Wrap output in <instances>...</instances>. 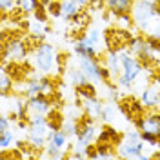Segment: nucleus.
I'll list each match as a JSON object with an SVG mask.
<instances>
[{
	"label": "nucleus",
	"instance_id": "1",
	"mask_svg": "<svg viewBox=\"0 0 160 160\" xmlns=\"http://www.w3.org/2000/svg\"><path fill=\"white\" fill-rule=\"evenodd\" d=\"M131 18L142 33H146V37L160 38V11L157 4L148 0H133Z\"/></svg>",
	"mask_w": 160,
	"mask_h": 160
},
{
	"label": "nucleus",
	"instance_id": "2",
	"mask_svg": "<svg viewBox=\"0 0 160 160\" xmlns=\"http://www.w3.org/2000/svg\"><path fill=\"white\" fill-rule=\"evenodd\" d=\"M49 131L51 128L49 122H48V115H40V113L28 115V138H26V144L29 146V149L33 151L46 149Z\"/></svg>",
	"mask_w": 160,
	"mask_h": 160
},
{
	"label": "nucleus",
	"instance_id": "3",
	"mask_svg": "<svg viewBox=\"0 0 160 160\" xmlns=\"http://www.w3.org/2000/svg\"><path fill=\"white\" fill-rule=\"evenodd\" d=\"M118 53H120V57H122V73H120V77L117 78V84H118L120 89H131L133 84L142 75L144 64L129 49H122Z\"/></svg>",
	"mask_w": 160,
	"mask_h": 160
},
{
	"label": "nucleus",
	"instance_id": "4",
	"mask_svg": "<svg viewBox=\"0 0 160 160\" xmlns=\"http://www.w3.org/2000/svg\"><path fill=\"white\" fill-rule=\"evenodd\" d=\"M135 124L146 144L157 146L160 142V111L146 109L140 118L135 120Z\"/></svg>",
	"mask_w": 160,
	"mask_h": 160
},
{
	"label": "nucleus",
	"instance_id": "5",
	"mask_svg": "<svg viewBox=\"0 0 160 160\" xmlns=\"http://www.w3.org/2000/svg\"><path fill=\"white\" fill-rule=\"evenodd\" d=\"M144 138L140 131H129L120 137L117 144V153L120 158H149L151 155L144 153Z\"/></svg>",
	"mask_w": 160,
	"mask_h": 160
},
{
	"label": "nucleus",
	"instance_id": "6",
	"mask_svg": "<svg viewBox=\"0 0 160 160\" xmlns=\"http://www.w3.org/2000/svg\"><path fill=\"white\" fill-rule=\"evenodd\" d=\"M98 138V128L95 124V118L91 117H84V120L80 122V131L77 135V142L73 146V149L77 153H84L86 158H89V148L93 146V142Z\"/></svg>",
	"mask_w": 160,
	"mask_h": 160
},
{
	"label": "nucleus",
	"instance_id": "7",
	"mask_svg": "<svg viewBox=\"0 0 160 160\" xmlns=\"http://www.w3.org/2000/svg\"><path fill=\"white\" fill-rule=\"evenodd\" d=\"M57 62H58V55L55 53V48L51 44L40 42L38 48L35 49V68L44 75H49L55 71Z\"/></svg>",
	"mask_w": 160,
	"mask_h": 160
},
{
	"label": "nucleus",
	"instance_id": "8",
	"mask_svg": "<svg viewBox=\"0 0 160 160\" xmlns=\"http://www.w3.org/2000/svg\"><path fill=\"white\" fill-rule=\"evenodd\" d=\"M131 37L128 29H122V28H117V29H109L106 35H104V42L108 46V49L113 51H122V49H129V42Z\"/></svg>",
	"mask_w": 160,
	"mask_h": 160
},
{
	"label": "nucleus",
	"instance_id": "9",
	"mask_svg": "<svg viewBox=\"0 0 160 160\" xmlns=\"http://www.w3.org/2000/svg\"><path fill=\"white\" fill-rule=\"evenodd\" d=\"M78 68L86 73V77H88L93 84H102V82H106L104 77H102V66H100L98 58L78 57Z\"/></svg>",
	"mask_w": 160,
	"mask_h": 160
},
{
	"label": "nucleus",
	"instance_id": "10",
	"mask_svg": "<svg viewBox=\"0 0 160 160\" xmlns=\"http://www.w3.org/2000/svg\"><path fill=\"white\" fill-rule=\"evenodd\" d=\"M26 53H28V46H24V42L11 38L6 46H2V64H8L11 58L13 60L24 58Z\"/></svg>",
	"mask_w": 160,
	"mask_h": 160
},
{
	"label": "nucleus",
	"instance_id": "11",
	"mask_svg": "<svg viewBox=\"0 0 160 160\" xmlns=\"http://www.w3.org/2000/svg\"><path fill=\"white\" fill-rule=\"evenodd\" d=\"M140 104L146 109H157L160 106V84L158 82H151L146 86V89L140 95Z\"/></svg>",
	"mask_w": 160,
	"mask_h": 160
},
{
	"label": "nucleus",
	"instance_id": "12",
	"mask_svg": "<svg viewBox=\"0 0 160 160\" xmlns=\"http://www.w3.org/2000/svg\"><path fill=\"white\" fill-rule=\"evenodd\" d=\"M26 108H28V115L31 113H40V115H48L51 111V102L49 97L46 95H35V97H29L26 98Z\"/></svg>",
	"mask_w": 160,
	"mask_h": 160
},
{
	"label": "nucleus",
	"instance_id": "13",
	"mask_svg": "<svg viewBox=\"0 0 160 160\" xmlns=\"http://www.w3.org/2000/svg\"><path fill=\"white\" fill-rule=\"evenodd\" d=\"M104 66H106V68L109 69L111 78L117 82V78H118L120 73H122V57H120L118 51L108 49L106 57H104Z\"/></svg>",
	"mask_w": 160,
	"mask_h": 160
},
{
	"label": "nucleus",
	"instance_id": "14",
	"mask_svg": "<svg viewBox=\"0 0 160 160\" xmlns=\"http://www.w3.org/2000/svg\"><path fill=\"white\" fill-rule=\"evenodd\" d=\"M120 109H122V113H124L126 117L137 120V118H140V117L144 115L146 108L140 104V100L137 102L135 98H124L122 102H120Z\"/></svg>",
	"mask_w": 160,
	"mask_h": 160
},
{
	"label": "nucleus",
	"instance_id": "15",
	"mask_svg": "<svg viewBox=\"0 0 160 160\" xmlns=\"http://www.w3.org/2000/svg\"><path fill=\"white\" fill-rule=\"evenodd\" d=\"M84 6H80L77 0H60V17L62 18L73 20L80 15Z\"/></svg>",
	"mask_w": 160,
	"mask_h": 160
},
{
	"label": "nucleus",
	"instance_id": "16",
	"mask_svg": "<svg viewBox=\"0 0 160 160\" xmlns=\"http://www.w3.org/2000/svg\"><path fill=\"white\" fill-rule=\"evenodd\" d=\"M82 100V108L86 111V115L91 117V118H100L102 117V109H104V104H100L97 97H86V98H80Z\"/></svg>",
	"mask_w": 160,
	"mask_h": 160
},
{
	"label": "nucleus",
	"instance_id": "17",
	"mask_svg": "<svg viewBox=\"0 0 160 160\" xmlns=\"http://www.w3.org/2000/svg\"><path fill=\"white\" fill-rule=\"evenodd\" d=\"M106 6L115 15H124V13H131L133 0H106Z\"/></svg>",
	"mask_w": 160,
	"mask_h": 160
},
{
	"label": "nucleus",
	"instance_id": "18",
	"mask_svg": "<svg viewBox=\"0 0 160 160\" xmlns=\"http://www.w3.org/2000/svg\"><path fill=\"white\" fill-rule=\"evenodd\" d=\"M66 75H68V82L73 84L75 88H78V86H84V84L91 82V80L86 77V73L80 69V68H73V69H69Z\"/></svg>",
	"mask_w": 160,
	"mask_h": 160
},
{
	"label": "nucleus",
	"instance_id": "19",
	"mask_svg": "<svg viewBox=\"0 0 160 160\" xmlns=\"http://www.w3.org/2000/svg\"><path fill=\"white\" fill-rule=\"evenodd\" d=\"M13 75L8 73V68L2 69V75H0V89H2V95H9L13 91Z\"/></svg>",
	"mask_w": 160,
	"mask_h": 160
},
{
	"label": "nucleus",
	"instance_id": "20",
	"mask_svg": "<svg viewBox=\"0 0 160 160\" xmlns=\"http://www.w3.org/2000/svg\"><path fill=\"white\" fill-rule=\"evenodd\" d=\"M15 144H17V138H15V133L11 129L0 133V149L2 151H8L11 146H15ZM17 146H20V144H17Z\"/></svg>",
	"mask_w": 160,
	"mask_h": 160
},
{
	"label": "nucleus",
	"instance_id": "21",
	"mask_svg": "<svg viewBox=\"0 0 160 160\" xmlns=\"http://www.w3.org/2000/svg\"><path fill=\"white\" fill-rule=\"evenodd\" d=\"M64 118H66V117H64L60 111L51 109L49 113H48V122H49V128H51V129H62Z\"/></svg>",
	"mask_w": 160,
	"mask_h": 160
},
{
	"label": "nucleus",
	"instance_id": "22",
	"mask_svg": "<svg viewBox=\"0 0 160 160\" xmlns=\"http://www.w3.org/2000/svg\"><path fill=\"white\" fill-rule=\"evenodd\" d=\"M117 111H118V108H117L115 102H108V104H104V109H102V117H100V120H104V122H113L115 117H117Z\"/></svg>",
	"mask_w": 160,
	"mask_h": 160
},
{
	"label": "nucleus",
	"instance_id": "23",
	"mask_svg": "<svg viewBox=\"0 0 160 160\" xmlns=\"http://www.w3.org/2000/svg\"><path fill=\"white\" fill-rule=\"evenodd\" d=\"M40 4V0H18V9L24 13V15H33L35 11H37V8H38Z\"/></svg>",
	"mask_w": 160,
	"mask_h": 160
},
{
	"label": "nucleus",
	"instance_id": "24",
	"mask_svg": "<svg viewBox=\"0 0 160 160\" xmlns=\"http://www.w3.org/2000/svg\"><path fill=\"white\" fill-rule=\"evenodd\" d=\"M144 46H146V38H142V37H133L129 42V51L133 55H138L140 51L144 49Z\"/></svg>",
	"mask_w": 160,
	"mask_h": 160
},
{
	"label": "nucleus",
	"instance_id": "25",
	"mask_svg": "<svg viewBox=\"0 0 160 160\" xmlns=\"http://www.w3.org/2000/svg\"><path fill=\"white\" fill-rule=\"evenodd\" d=\"M86 35H88V38H89L91 42H93V44H95V46L100 49V40H102V33H100V29H97V28H91V29H88V33H86Z\"/></svg>",
	"mask_w": 160,
	"mask_h": 160
},
{
	"label": "nucleus",
	"instance_id": "26",
	"mask_svg": "<svg viewBox=\"0 0 160 160\" xmlns=\"http://www.w3.org/2000/svg\"><path fill=\"white\" fill-rule=\"evenodd\" d=\"M2 15H8V11H13L18 8V0H0Z\"/></svg>",
	"mask_w": 160,
	"mask_h": 160
},
{
	"label": "nucleus",
	"instance_id": "27",
	"mask_svg": "<svg viewBox=\"0 0 160 160\" xmlns=\"http://www.w3.org/2000/svg\"><path fill=\"white\" fill-rule=\"evenodd\" d=\"M46 8H48L49 17H60V0H51Z\"/></svg>",
	"mask_w": 160,
	"mask_h": 160
},
{
	"label": "nucleus",
	"instance_id": "28",
	"mask_svg": "<svg viewBox=\"0 0 160 160\" xmlns=\"http://www.w3.org/2000/svg\"><path fill=\"white\" fill-rule=\"evenodd\" d=\"M9 128H11V120H9V117L2 115V117H0V133H2V131H8Z\"/></svg>",
	"mask_w": 160,
	"mask_h": 160
},
{
	"label": "nucleus",
	"instance_id": "29",
	"mask_svg": "<svg viewBox=\"0 0 160 160\" xmlns=\"http://www.w3.org/2000/svg\"><path fill=\"white\" fill-rule=\"evenodd\" d=\"M77 2H78L80 6H89V4L93 2V0H77Z\"/></svg>",
	"mask_w": 160,
	"mask_h": 160
},
{
	"label": "nucleus",
	"instance_id": "30",
	"mask_svg": "<svg viewBox=\"0 0 160 160\" xmlns=\"http://www.w3.org/2000/svg\"><path fill=\"white\" fill-rule=\"evenodd\" d=\"M153 80H155V82H158V84H160V75H157V77H153Z\"/></svg>",
	"mask_w": 160,
	"mask_h": 160
},
{
	"label": "nucleus",
	"instance_id": "31",
	"mask_svg": "<svg viewBox=\"0 0 160 160\" xmlns=\"http://www.w3.org/2000/svg\"><path fill=\"white\" fill-rule=\"evenodd\" d=\"M153 158H160V153H155V155H153Z\"/></svg>",
	"mask_w": 160,
	"mask_h": 160
},
{
	"label": "nucleus",
	"instance_id": "32",
	"mask_svg": "<svg viewBox=\"0 0 160 160\" xmlns=\"http://www.w3.org/2000/svg\"><path fill=\"white\" fill-rule=\"evenodd\" d=\"M157 8H158V11H160V0H158V2H157Z\"/></svg>",
	"mask_w": 160,
	"mask_h": 160
},
{
	"label": "nucleus",
	"instance_id": "33",
	"mask_svg": "<svg viewBox=\"0 0 160 160\" xmlns=\"http://www.w3.org/2000/svg\"><path fill=\"white\" fill-rule=\"evenodd\" d=\"M148 2H153V4H157V2H158V0H148Z\"/></svg>",
	"mask_w": 160,
	"mask_h": 160
}]
</instances>
